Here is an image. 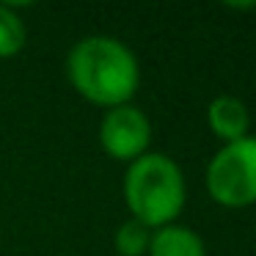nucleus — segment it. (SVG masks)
I'll use <instances>...</instances> for the list:
<instances>
[{
  "label": "nucleus",
  "mask_w": 256,
  "mask_h": 256,
  "mask_svg": "<svg viewBox=\"0 0 256 256\" xmlns=\"http://www.w3.org/2000/svg\"><path fill=\"white\" fill-rule=\"evenodd\" d=\"M206 190L212 201L228 210L256 204V138L248 135L223 144L206 166Z\"/></svg>",
  "instance_id": "nucleus-3"
},
{
  "label": "nucleus",
  "mask_w": 256,
  "mask_h": 256,
  "mask_svg": "<svg viewBox=\"0 0 256 256\" xmlns=\"http://www.w3.org/2000/svg\"><path fill=\"white\" fill-rule=\"evenodd\" d=\"M149 240H152V228L132 220V218L124 220L113 234V245L122 256H144L149 250Z\"/></svg>",
  "instance_id": "nucleus-8"
},
{
  "label": "nucleus",
  "mask_w": 256,
  "mask_h": 256,
  "mask_svg": "<svg viewBox=\"0 0 256 256\" xmlns=\"http://www.w3.org/2000/svg\"><path fill=\"white\" fill-rule=\"evenodd\" d=\"M206 122L210 130L215 132V138H220L223 144H234V140L248 138L250 130V113L240 96H215L206 108Z\"/></svg>",
  "instance_id": "nucleus-5"
},
{
  "label": "nucleus",
  "mask_w": 256,
  "mask_h": 256,
  "mask_svg": "<svg viewBox=\"0 0 256 256\" xmlns=\"http://www.w3.org/2000/svg\"><path fill=\"white\" fill-rule=\"evenodd\" d=\"M66 74L80 96L100 108L127 105L140 83L138 58L113 36H86L66 58Z\"/></svg>",
  "instance_id": "nucleus-1"
},
{
  "label": "nucleus",
  "mask_w": 256,
  "mask_h": 256,
  "mask_svg": "<svg viewBox=\"0 0 256 256\" xmlns=\"http://www.w3.org/2000/svg\"><path fill=\"white\" fill-rule=\"evenodd\" d=\"M149 256H206L204 240L188 226L168 223L152 232L149 240Z\"/></svg>",
  "instance_id": "nucleus-6"
},
{
  "label": "nucleus",
  "mask_w": 256,
  "mask_h": 256,
  "mask_svg": "<svg viewBox=\"0 0 256 256\" xmlns=\"http://www.w3.org/2000/svg\"><path fill=\"white\" fill-rule=\"evenodd\" d=\"M100 144L108 157L122 162H135L149 152L152 144V124L138 105L110 108L100 122Z\"/></svg>",
  "instance_id": "nucleus-4"
},
{
  "label": "nucleus",
  "mask_w": 256,
  "mask_h": 256,
  "mask_svg": "<svg viewBox=\"0 0 256 256\" xmlns=\"http://www.w3.org/2000/svg\"><path fill=\"white\" fill-rule=\"evenodd\" d=\"M124 198L132 220L149 226L152 232L168 226L182 215L188 198L182 168L168 154L146 152L130 162L124 174Z\"/></svg>",
  "instance_id": "nucleus-2"
},
{
  "label": "nucleus",
  "mask_w": 256,
  "mask_h": 256,
  "mask_svg": "<svg viewBox=\"0 0 256 256\" xmlns=\"http://www.w3.org/2000/svg\"><path fill=\"white\" fill-rule=\"evenodd\" d=\"M28 42L25 22L12 3H0V58H14Z\"/></svg>",
  "instance_id": "nucleus-7"
}]
</instances>
